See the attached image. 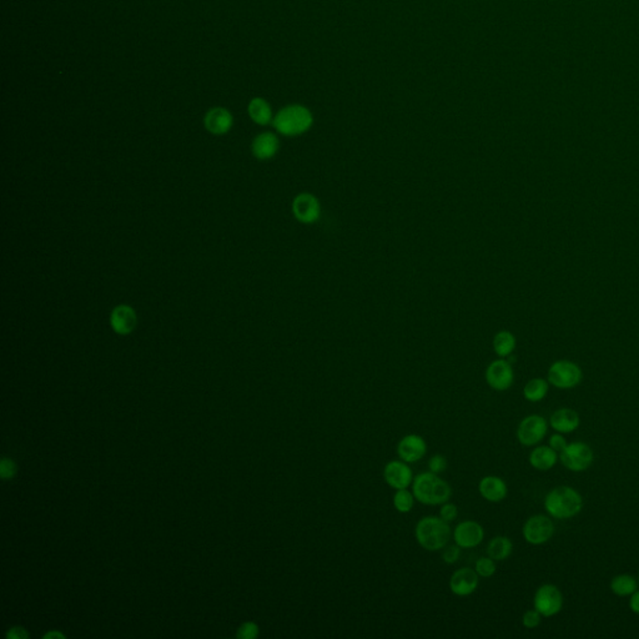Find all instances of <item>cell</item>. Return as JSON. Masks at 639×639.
<instances>
[{"label":"cell","mask_w":639,"mask_h":639,"mask_svg":"<svg viewBox=\"0 0 639 639\" xmlns=\"http://www.w3.org/2000/svg\"><path fill=\"white\" fill-rule=\"evenodd\" d=\"M412 492L416 501L424 506H441L449 502L452 496V489L449 482L431 471L415 476Z\"/></svg>","instance_id":"1"},{"label":"cell","mask_w":639,"mask_h":639,"mask_svg":"<svg viewBox=\"0 0 639 639\" xmlns=\"http://www.w3.org/2000/svg\"><path fill=\"white\" fill-rule=\"evenodd\" d=\"M452 529L450 523L440 515H426L416 524L415 537L421 547L429 552L442 551L451 540Z\"/></svg>","instance_id":"2"},{"label":"cell","mask_w":639,"mask_h":639,"mask_svg":"<svg viewBox=\"0 0 639 639\" xmlns=\"http://www.w3.org/2000/svg\"><path fill=\"white\" fill-rule=\"evenodd\" d=\"M583 509V498L580 492L569 486H560L549 491L544 498V509L549 517L556 520H569Z\"/></svg>","instance_id":"3"},{"label":"cell","mask_w":639,"mask_h":639,"mask_svg":"<svg viewBox=\"0 0 639 639\" xmlns=\"http://www.w3.org/2000/svg\"><path fill=\"white\" fill-rule=\"evenodd\" d=\"M274 126L285 137H297L307 130L313 124L311 111L302 105H288L281 109L275 117Z\"/></svg>","instance_id":"4"},{"label":"cell","mask_w":639,"mask_h":639,"mask_svg":"<svg viewBox=\"0 0 639 639\" xmlns=\"http://www.w3.org/2000/svg\"><path fill=\"white\" fill-rule=\"evenodd\" d=\"M583 373L580 366L568 360H560L552 364L548 370L547 381L549 385L560 390H571L580 385Z\"/></svg>","instance_id":"5"},{"label":"cell","mask_w":639,"mask_h":639,"mask_svg":"<svg viewBox=\"0 0 639 639\" xmlns=\"http://www.w3.org/2000/svg\"><path fill=\"white\" fill-rule=\"evenodd\" d=\"M560 461L567 470L584 472L593 463V450L584 442H569L566 449L560 452Z\"/></svg>","instance_id":"6"},{"label":"cell","mask_w":639,"mask_h":639,"mask_svg":"<svg viewBox=\"0 0 639 639\" xmlns=\"http://www.w3.org/2000/svg\"><path fill=\"white\" fill-rule=\"evenodd\" d=\"M522 535L529 544L541 546L547 543L555 535V523L548 515H532L524 522Z\"/></svg>","instance_id":"7"},{"label":"cell","mask_w":639,"mask_h":639,"mask_svg":"<svg viewBox=\"0 0 639 639\" xmlns=\"http://www.w3.org/2000/svg\"><path fill=\"white\" fill-rule=\"evenodd\" d=\"M548 422L540 415H529L523 418L517 427V440L526 447H532L542 442L547 436Z\"/></svg>","instance_id":"8"},{"label":"cell","mask_w":639,"mask_h":639,"mask_svg":"<svg viewBox=\"0 0 639 639\" xmlns=\"http://www.w3.org/2000/svg\"><path fill=\"white\" fill-rule=\"evenodd\" d=\"M563 594L555 584H542L535 591L533 606L542 617H555L563 608Z\"/></svg>","instance_id":"9"},{"label":"cell","mask_w":639,"mask_h":639,"mask_svg":"<svg viewBox=\"0 0 639 639\" xmlns=\"http://www.w3.org/2000/svg\"><path fill=\"white\" fill-rule=\"evenodd\" d=\"M487 385L495 391H507L515 381V372L507 360H496L489 364L486 373Z\"/></svg>","instance_id":"10"},{"label":"cell","mask_w":639,"mask_h":639,"mask_svg":"<svg viewBox=\"0 0 639 639\" xmlns=\"http://www.w3.org/2000/svg\"><path fill=\"white\" fill-rule=\"evenodd\" d=\"M453 541L462 549H470L480 546L484 540V529L476 521L460 522L453 529Z\"/></svg>","instance_id":"11"},{"label":"cell","mask_w":639,"mask_h":639,"mask_svg":"<svg viewBox=\"0 0 639 639\" xmlns=\"http://www.w3.org/2000/svg\"><path fill=\"white\" fill-rule=\"evenodd\" d=\"M293 214L297 222L302 224H313L321 216V205L316 196L308 193L299 194L293 201Z\"/></svg>","instance_id":"12"},{"label":"cell","mask_w":639,"mask_h":639,"mask_svg":"<svg viewBox=\"0 0 639 639\" xmlns=\"http://www.w3.org/2000/svg\"><path fill=\"white\" fill-rule=\"evenodd\" d=\"M413 472L409 463L402 460H395L386 463L384 480L393 489H409L413 482Z\"/></svg>","instance_id":"13"},{"label":"cell","mask_w":639,"mask_h":639,"mask_svg":"<svg viewBox=\"0 0 639 639\" xmlns=\"http://www.w3.org/2000/svg\"><path fill=\"white\" fill-rule=\"evenodd\" d=\"M480 576L475 568L463 567L455 571L450 578V589L457 597H467L476 592Z\"/></svg>","instance_id":"14"},{"label":"cell","mask_w":639,"mask_h":639,"mask_svg":"<svg viewBox=\"0 0 639 639\" xmlns=\"http://www.w3.org/2000/svg\"><path fill=\"white\" fill-rule=\"evenodd\" d=\"M426 453L427 444L422 436L416 433L406 435L397 444V456L404 462H418L424 458Z\"/></svg>","instance_id":"15"},{"label":"cell","mask_w":639,"mask_h":639,"mask_svg":"<svg viewBox=\"0 0 639 639\" xmlns=\"http://www.w3.org/2000/svg\"><path fill=\"white\" fill-rule=\"evenodd\" d=\"M137 325V313L128 305H119L110 315V326L119 335H129Z\"/></svg>","instance_id":"16"},{"label":"cell","mask_w":639,"mask_h":639,"mask_svg":"<svg viewBox=\"0 0 639 639\" xmlns=\"http://www.w3.org/2000/svg\"><path fill=\"white\" fill-rule=\"evenodd\" d=\"M478 491L483 500L491 503L502 502L509 495L507 483L498 476L483 477L478 483Z\"/></svg>","instance_id":"17"},{"label":"cell","mask_w":639,"mask_h":639,"mask_svg":"<svg viewBox=\"0 0 639 639\" xmlns=\"http://www.w3.org/2000/svg\"><path fill=\"white\" fill-rule=\"evenodd\" d=\"M580 417L578 412L567 407L556 410L549 418V426L552 427V430L563 435L572 433L580 427Z\"/></svg>","instance_id":"18"},{"label":"cell","mask_w":639,"mask_h":639,"mask_svg":"<svg viewBox=\"0 0 639 639\" xmlns=\"http://www.w3.org/2000/svg\"><path fill=\"white\" fill-rule=\"evenodd\" d=\"M233 115L230 111L224 109V108H214L208 111L205 115L204 123L205 128L214 135H224L226 134L231 126H233Z\"/></svg>","instance_id":"19"},{"label":"cell","mask_w":639,"mask_h":639,"mask_svg":"<svg viewBox=\"0 0 639 639\" xmlns=\"http://www.w3.org/2000/svg\"><path fill=\"white\" fill-rule=\"evenodd\" d=\"M560 460L558 452H556L553 449L549 446H537L532 452L529 453V464L537 471L552 470Z\"/></svg>","instance_id":"20"},{"label":"cell","mask_w":639,"mask_h":639,"mask_svg":"<svg viewBox=\"0 0 639 639\" xmlns=\"http://www.w3.org/2000/svg\"><path fill=\"white\" fill-rule=\"evenodd\" d=\"M279 139L273 132H262L253 141V154L260 160H268L279 150Z\"/></svg>","instance_id":"21"},{"label":"cell","mask_w":639,"mask_h":639,"mask_svg":"<svg viewBox=\"0 0 639 639\" xmlns=\"http://www.w3.org/2000/svg\"><path fill=\"white\" fill-rule=\"evenodd\" d=\"M513 552V543L506 535L493 537L487 544V556L496 562L506 561Z\"/></svg>","instance_id":"22"},{"label":"cell","mask_w":639,"mask_h":639,"mask_svg":"<svg viewBox=\"0 0 639 639\" xmlns=\"http://www.w3.org/2000/svg\"><path fill=\"white\" fill-rule=\"evenodd\" d=\"M638 580L631 574H618L611 580V591L618 597H628L638 589Z\"/></svg>","instance_id":"23"},{"label":"cell","mask_w":639,"mask_h":639,"mask_svg":"<svg viewBox=\"0 0 639 639\" xmlns=\"http://www.w3.org/2000/svg\"><path fill=\"white\" fill-rule=\"evenodd\" d=\"M248 115L256 124L268 125L273 120V111L266 100L255 98L248 104Z\"/></svg>","instance_id":"24"},{"label":"cell","mask_w":639,"mask_h":639,"mask_svg":"<svg viewBox=\"0 0 639 639\" xmlns=\"http://www.w3.org/2000/svg\"><path fill=\"white\" fill-rule=\"evenodd\" d=\"M549 382L547 380L537 379L529 380L523 389V396L529 402H541L548 395Z\"/></svg>","instance_id":"25"},{"label":"cell","mask_w":639,"mask_h":639,"mask_svg":"<svg viewBox=\"0 0 639 639\" xmlns=\"http://www.w3.org/2000/svg\"><path fill=\"white\" fill-rule=\"evenodd\" d=\"M515 335L509 331H500L493 339V350L501 357L506 359L515 351Z\"/></svg>","instance_id":"26"},{"label":"cell","mask_w":639,"mask_h":639,"mask_svg":"<svg viewBox=\"0 0 639 639\" xmlns=\"http://www.w3.org/2000/svg\"><path fill=\"white\" fill-rule=\"evenodd\" d=\"M415 495L407 489H396L393 495V506L400 513H410L415 506Z\"/></svg>","instance_id":"27"},{"label":"cell","mask_w":639,"mask_h":639,"mask_svg":"<svg viewBox=\"0 0 639 639\" xmlns=\"http://www.w3.org/2000/svg\"><path fill=\"white\" fill-rule=\"evenodd\" d=\"M496 561L491 557H481L475 563V571L482 578H489L496 573Z\"/></svg>","instance_id":"28"},{"label":"cell","mask_w":639,"mask_h":639,"mask_svg":"<svg viewBox=\"0 0 639 639\" xmlns=\"http://www.w3.org/2000/svg\"><path fill=\"white\" fill-rule=\"evenodd\" d=\"M542 614L535 609H529L522 617V625L527 629H535L541 625Z\"/></svg>","instance_id":"29"},{"label":"cell","mask_w":639,"mask_h":639,"mask_svg":"<svg viewBox=\"0 0 639 639\" xmlns=\"http://www.w3.org/2000/svg\"><path fill=\"white\" fill-rule=\"evenodd\" d=\"M461 549L462 548L457 546L456 543L452 544V546H446L442 549V560H444V563H447V564L456 563L461 557Z\"/></svg>","instance_id":"30"},{"label":"cell","mask_w":639,"mask_h":639,"mask_svg":"<svg viewBox=\"0 0 639 639\" xmlns=\"http://www.w3.org/2000/svg\"><path fill=\"white\" fill-rule=\"evenodd\" d=\"M447 469V460L442 455H435L429 460V470L436 475L442 473Z\"/></svg>","instance_id":"31"},{"label":"cell","mask_w":639,"mask_h":639,"mask_svg":"<svg viewBox=\"0 0 639 639\" xmlns=\"http://www.w3.org/2000/svg\"><path fill=\"white\" fill-rule=\"evenodd\" d=\"M457 515H458V509H457L456 504L450 502L441 504L440 517H441L444 521L451 523V522H453L456 520Z\"/></svg>","instance_id":"32"},{"label":"cell","mask_w":639,"mask_h":639,"mask_svg":"<svg viewBox=\"0 0 639 639\" xmlns=\"http://www.w3.org/2000/svg\"><path fill=\"white\" fill-rule=\"evenodd\" d=\"M567 444V440L563 436V433H558V432H556L555 435H552L548 440V446L551 449H553L556 452H558V453L564 450Z\"/></svg>","instance_id":"33"},{"label":"cell","mask_w":639,"mask_h":639,"mask_svg":"<svg viewBox=\"0 0 639 639\" xmlns=\"http://www.w3.org/2000/svg\"><path fill=\"white\" fill-rule=\"evenodd\" d=\"M257 634H259V627L256 626L255 623L248 622V623H245V625L240 628V631H239V634H237V636H239L240 638L253 639L256 638Z\"/></svg>","instance_id":"34"},{"label":"cell","mask_w":639,"mask_h":639,"mask_svg":"<svg viewBox=\"0 0 639 639\" xmlns=\"http://www.w3.org/2000/svg\"><path fill=\"white\" fill-rule=\"evenodd\" d=\"M17 472V467L14 464L13 461L8 460V458H4L1 461V464H0V475L3 478H10L13 477Z\"/></svg>","instance_id":"35"},{"label":"cell","mask_w":639,"mask_h":639,"mask_svg":"<svg viewBox=\"0 0 639 639\" xmlns=\"http://www.w3.org/2000/svg\"><path fill=\"white\" fill-rule=\"evenodd\" d=\"M629 609L632 611L633 613L639 614V589H637L634 593L631 594Z\"/></svg>","instance_id":"36"},{"label":"cell","mask_w":639,"mask_h":639,"mask_svg":"<svg viewBox=\"0 0 639 639\" xmlns=\"http://www.w3.org/2000/svg\"><path fill=\"white\" fill-rule=\"evenodd\" d=\"M26 637H28V634L23 628H13L10 632L8 633V638L26 639Z\"/></svg>","instance_id":"37"},{"label":"cell","mask_w":639,"mask_h":639,"mask_svg":"<svg viewBox=\"0 0 639 639\" xmlns=\"http://www.w3.org/2000/svg\"><path fill=\"white\" fill-rule=\"evenodd\" d=\"M44 638H46V639H48V638H64V636H63V634H60V633H58V632H52V633H48V634H46V637H44Z\"/></svg>","instance_id":"38"},{"label":"cell","mask_w":639,"mask_h":639,"mask_svg":"<svg viewBox=\"0 0 639 639\" xmlns=\"http://www.w3.org/2000/svg\"><path fill=\"white\" fill-rule=\"evenodd\" d=\"M638 583H639V573H638Z\"/></svg>","instance_id":"39"}]
</instances>
